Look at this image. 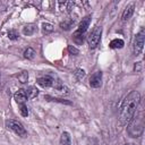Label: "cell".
<instances>
[{
    "mask_svg": "<svg viewBox=\"0 0 145 145\" xmlns=\"http://www.w3.org/2000/svg\"><path fill=\"white\" fill-rule=\"evenodd\" d=\"M140 103V94L137 91H131L122 101L119 109V120L122 125H127L134 117Z\"/></svg>",
    "mask_w": 145,
    "mask_h": 145,
    "instance_id": "6da1fadb",
    "label": "cell"
},
{
    "mask_svg": "<svg viewBox=\"0 0 145 145\" xmlns=\"http://www.w3.org/2000/svg\"><path fill=\"white\" fill-rule=\"evenodd\" d=\"M127 133L130 137L137 138L143 135L144 131V111L140 109L138 112L136 111L134 117L127 123Z\"/></svg>",
    "mask_w": 145,
    "mask_h": 145,
    "instance_id": "7a4b0ae2",
    "label": "cell"
},
{
    "mask_svg": "<svg viewBox=\"0 0 145 145\" xmlns=\"http://www.w3.org/2000/svg\"><path fill=\"white\" fill-rule=\"evenodd\" d=\"M6 127L8 129H10L11 131H14L16 135L20 136V137H26L27 136V131L25 129V127L23 126L22 122L14 120V119H8L6 120Z\"/></svg>",
    "mask_w": 145,
    "mask_h": 145,
    "instance_id": "3957f363",
    "label": "cell"
},
{
    "mask_svg": "<svg viewBox=\"0 0 145 145\" xmlns=\"http://www.w3.org/2000/svg\"><path fill=\"white\" fill-rule=\"evenodd\" d=\"M144 39H145V31L144 28H140V31L136 34L135 40H134V44H133V52L134 56H139L143 51L144 48Z\"/></svg>",
    "mask_w": 145,
    "mask_h": 145,
    "instance_id": "277c9868",
    "label": "cell"
},
{
    "mask_svg": "<svg viewBox=\"0 0 145 145\" xmlns=\"http://www.w3.org/2000/svg\"><path fill=\"white\" fill-rule=\"evenodd\" d=\"M101 34H102V27L101 26H95L93 31L88 34L87 36V43L91 49H95L97 44L100 43L101 40Z\"/></svg>",
    "mask_w": 145,
    "mask_h": 145,
    "instance_id": "5b68a950",
    "label": "cell"
},
{
    "mask_svg": "<svg viewBox=\"0 0 145 145\" xmlns=\"http://www.w3.org/2000/svg\"><path fill=\"white\" fill-rule=\"evenodd\" d=\"M58 82V79H56V77L51 76V75H44L42 77H39L36 83L43 87V88H49V87H54L56 83Z\"/></svg>",
    "mask_w": 145,
    "mask_h": 145,
    "instance_id": "8992f818",
    "label": "cell"
},
{
    "mask_svg": "<svg viewBox=\"0 0 145 145\" xmlns=\"http://www.w3.org/2000/svg\"><path fill=\"white\" fill-rule=\"evenodd\" d=\"M91 16L88 15V16H85L82 20H80V23H79V25H78V27H77V29H76V32H75V34H78V35H84L85 34V32L87 31V28H88V26H89V24H91Z\"/></svg>",
    "mask_w": 145,
    "mask_h": 145,
    "instance_id": "52a82bcc",
    "label": "cell"
},
{
    "mask_svg": "<svg viewBox=\"0 0 145 145\" xmlns=\"http://www.w3.org/2000/svg\"><path fill=\"white\" fill-rule=\"evenodd\" d=\"M102 85V71H95L89 77V86L93 88H99Z\"/></svg>",
    "mask_w": 145,
    "mask_h": 145,
    "instance_id": "ba28073f",
    "label": "cell"
},
{
    "mask_svg": "<svg viewBox=\"0 0 145 145\" xmlns=\"http://www.w3.org/2000/svg\"><path fill=\"white\" fill-rule=\"evenodd\" d=\"M14 99H15V101L17 102V104H23V103H25V102L28 100L25 89H18V91L15 93Z\"/></svg>",
    "mask_w": 145,
    "mask_h": 145,
    "instance_id": "9c48e42d",
    "label": "cell"
},
{
    "mask_svg": "<svg viewBox=\"0 0 145 145\" xmlns=\"http://www.w3.org/2000/svg\"><path fill=\"white\" fill-rule=\"evenodd\" d=\"M134 10H135V6H134V3H130V5H128L125 9H123V11H122V15H121V19L123 20V22H126V20H128L131 16H133V14H134Z\"/></svg>",
    "mask_w": 145,
    "mask_h": 145,
    "instance_id": "30bf717a",
    "label": "cell"
},
{
    "mask_svg": "<svg viewBox=\"0 0 145 145\" xmlns=\"http://www.w3.org/2000/svg\"><path fill=\"white\" fill-rule=\"evenodd\" d=\"M59 145H71V138H70V135L67 131H63L61 134Z\"/></svg>",
    "mask_w": 145,
    "mask_h": 145,
    "instance_id": "8fae6325",
    "label": "cell"
},
{
    "mask_svg": "<svg viewBox=\"0 0 145 145\" xmlns=\"http://www.w3.org/2000/svg\"><path fill=\"white\" fill-rule=\"evenodd\" d=\"M35 31H36V26L34 24H27V25H25L23 27V34L24 35H27V36L34 34Z\"/></svg>",
    "mask_w": 145,
    "mask_h": 145,
    "instance_id": "7c38bea8",
    "label": "cell"
},
{
    "mask_svg": "<svg viewBox=\"0 0 145 145\" xmlns=\"http://www.w3.org/2000/svg\"><path fill=\"white\" fill-rule=\"evenodd\" d=\"M25 92H26L28 99H34L35 96L39 95V89H37L35 86H28V87L25 89Z\"/></svg>",
    "mask_w": 145,
    "mask_h": 145,
    "instance_id": "4fadbf2b",
    "label": "cell"
},
{
    "mask_svg": "<svg viewBox=\"0 0 145 145\" xmlns=\"http://www.w3.org/2000/svg\"><path fill=\"white\" fill-rule=\"evenodd\" d=\"M123 45H125V43H123V41H122L121 39H114V40H112V41L110 42V44H109V46H110L111 49H121Z\"/></svg>",
    "mask_w": 145,
    "mask_h": 145,
    "instance_id": "5bb4252c",
    "label": "cell"
},
{
    "mask_svg": "<svg viewBox=\"0 0 145 145\" xmlns=\"http://www.w3.org/2000/svg\"><path fill=\"white\" fill-rule=\"evenodd\" d=\"M74 24H75V22H74L72 19H68V20H65L63 23H61V24H60V26H61V28H62V29L69 31V29L74 26Z\"/></svg>",
    "mask_w": 145,
    "mask_h": 145,
    "instance_id": "9a60e30c",
    "label": "cell"
},
{
    "mask_svg": "<svg viewBox=\"0 0 145 145\" xmlns=\"http://www.w3.org/2000/svg\"><path fill=\"white\" fill-rule=\"evenodd\" d=\"M24 57H25L26 59H28V60L34 59V57H35V51H34V49L27 48V49L25 50V52H24Z\"/></svg>",
    "mask_w": 145,
    "mask_h": 145,
    "instance_id": "2e32d148",
    "label": "cell"
},
{
    "mask_svg": "<svg viewBox=\"0 0 145 145\" xmlns=\"http://www.w3.org/2000/svg\"><path fill=\"white\" fill-rule=\"evenodd\" d=\"M17 78H18V80L20 82V83H26L27 82V79H28V74H27V71H22V72H19L18 75H17Z\"/></svg>",
    "mask_w": 145,
    "mask_h": 145,
    "instance_id": "e0dca14e",
    "label": "cell"
},
{
    "mask_svg": "<svg viewBox=\"0 0 145 145\" xmlns=\"http://www.w3.org/2000/svg\"><path fill=\"white\" fill-rule=\"evenodd\" d=\"M18 106H19V112H20V114H22L23 117H27V116H28V109H27L26 104H25V103L18 104Z\"/></svg>",
    "mask_w": 145,
    "mask_h": 145,
    "instance_id": "ac0fdd59",
    "label": "cell"
},
{
    "mask_svg": "<svg viewBox=\"0 0 145 145\" xmlns=\"http://www.w3.org/2000/svg\"><path fill=\"white\" fill-rule=\"evenodd\" d=\"M42 29H43L44 33H51L53 31V26L49 23H43L42 24Z\"/></svg>",
    "mask_w": 145,
    "mask_h": 145,
    "instance_id": "d6986e66",
    "label": "cell"
},
{
    "mask_svg": "<svg viewBox=\"0 0 145 145\" xmlns=\"http://www.w3.org/2000/svg\"><path fill=\"white\" fill-rule=\"evenodd\" d=\"M74 75L76 76L77 80H80V79L85 76V71H84L83 69H76V70H75V72H74Z\"/></svg>",
    "mask_w": 145,
    "mask_h": 145,
    "instance_id": "ffe728a7",
    "label": "cell"
},
{
    "mask_svg": "<svg viewBox=\"0 0 145 145\" xmlns=\"http://www.w3.org/2000/svg\"><path fill=\"white\" fill-rule=\"evenodd\" d=\"M8 37H9L10 40H17V39L19 37V35H18L17 31H15V29H10V31L8 32Z\"/></svg>",
    "mask_w": 145,
    "mask_h": 145,
    "instance_id": "44dd1931",
    "label": "cell"
},
{
    "mask_svg": "<svg viewBox=\"0 0 145 145\" xmlns=\"http://www.w3.org/2000/svg\"><path fill=\"white\" fill-rule=\"evenodd\" d=\"M68 50H69V52H70V53H75V54H77V53H78V50H77L76 48L71 46V45H69V46H68Z\"/></svg>",
    "mask_w": 145,
    "mask_h": 145,
    "instance_id": "7402d4cb",
    "label": "cell"
},
{
    "mask_svg": "<svg viewBox=\"0 0 145 145\" xmlns=\"http://www.w3.org/2000/svg\"><path fill=\"white\" fill-rule=\"evenodd\" d=\"M126 145H135V144H126Z\"/></svg>",
    "mask_w": 145,
    "mask_h": 145,
    "instance_id": "603a6c76",
    "label": "cell"
}]
</instances>
